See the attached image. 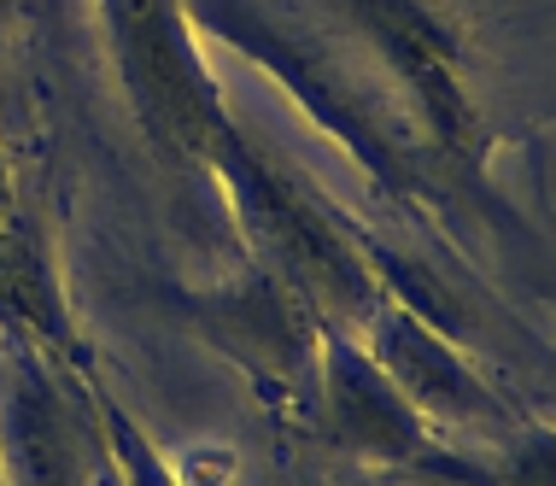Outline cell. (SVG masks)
<instances>
[{
  "mask_svg": "<svg viewBox=\"0 0 556 486\" xmlns=\"http://www.w3.org/2000/svg\"><path fill=\"white\" fill-rule=\"evenodd\" d=\"M124 95L164 159L223 164L240 135L223 117L217 83L200 59V24L188 0H100Z\"/></svg>",
  "mask_w": 556,
  "mask_h": 486,
  "instance_id": "6da1fadb",
  "label": "cell"
},
{
  "mask_svg": "<svg viewBox=\"0 0 556 486\" xmlns=\"http://www.w3.org/2000/svg\"><path fill=\"white\" fill-rule=\"evenodd\" d=\"M352 12V24L375 41V53H387V65L399 71V83L416 95L422 117L433 124L445 147H463L475 129V105L463 88L457 41L433 18L422 0H340Z\"/></svg>",
  "mask_w": 556,
  "mask_h": 486,
  "instance_id": "7a4b0ae2",
  "label": "cell"
}]
</instances>
